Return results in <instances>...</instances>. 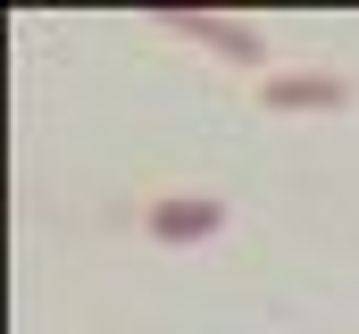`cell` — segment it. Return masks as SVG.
<instances>
[{
  "instance_id": "1",
  "label": "cell",
  "mask_w": 359,
  "mask_h": 334,
  "mask_svg": "<svg viewBox=\"0 0 359 334\" xmlns=\"http://www.w3.org/2000/svg\"><path fill=\"white\" fill-rule=\"evenodd\" d=\"M226 226V201L209 192V184H176V192H151L142 201V234L159 250H184V243H209Z\"/></svg>"
},
{
  "instance_id": "2",
  "label": "cell",
  "mask_w": 359,
  "mask_h": 334,
  "mask_svg": "<svg viewBox=\"0 0 359 334\" xmlns=\"http://www.w3.org/2000/svg\"><path fill=\"white\" fill-rule=\"evenodd\" d=\"M251 92H259V109H351V76L343 67H276Z\"/></svg>"
},
{
  "instance_id": "3",
  "label": "cell",
  "mask_w": 359,
  "mask_h": 334,
  "mask_svg": "<svg viewBox=\"0 0 359 334\" xmlns=\"http://www.w3.org/2000/svg\"><path fill=\"white\" fill-rule=\"evenodd\" d=\"M168 34L201 42V51H217L226 67H268V34L243 25V17H168ZM268 76H276V67H268Z\"/></svg>"
}]
</instances>
